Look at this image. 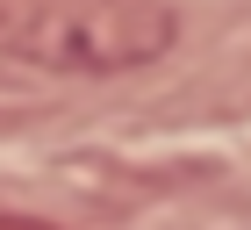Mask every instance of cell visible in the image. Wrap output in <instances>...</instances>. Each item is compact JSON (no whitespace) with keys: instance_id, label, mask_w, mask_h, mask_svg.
Here are the masks:
<instances>
[{"instance_id":"cell-1","label":"cell","mask_w":251,"mask_h":230,"mask_svg":"<svg viewBox=\"0 0 251 230\" xmlns=\"http://www.w3.org/2000/svg\"><path fill=\"white\" fill-rule=\"evenodd\" d=\"M165 0H0V58L50 79H115L173 51Z\"/></svg>"},{"instance_id":"cell-2","label":"cell","mask_w":251,"mask_h":230,"mask_svg":"<svg viewBox=\"0 0 251 230\" xmlns=\"http://www.w3.org/2000/svg\"><path fill=\"white\" fill-rule=\"evenodd\" d=\"M0 230H58V223H43V216H15V209H0Z\"/></svg>"}]
</instances>
